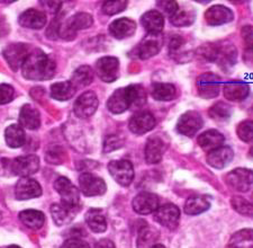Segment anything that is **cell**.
I'll list each match as a JSON object with an SVG mask.
<instances>
[{
	"label": "cell",
	"instance_id": "c3c4849f",
	"mask_svg": "<svg viewBox=\"0 0 253 248\" xmlns=\"http://www.w3.org/2000/svg\"><path fill=\"white\" fill-rule=\"evenodd\" d=\"M63 150L59 146H54L51 149H48V151L46 152V160L50 162H53V164H59L63 160Z\"/></svg>",
	"mask_w": 253,
	"mask_h": 248
},
{
	"label": "cell",
	"instance_id": "8fae6325",
	"mask_svg": "<svg viewBox=\"0 0 253 248\" xmlns=\"http://www.w3.org/2000/svg\"><path fill=\"white\" fill-rule=\"evenodd\" d=\"M154 219L161 226L170 230H173L177 228L179 223L180 210H179L177 205L168 203V204H165L157 209L156 212H154Z\"/></svg>",
	"mask_w": 253,
	"mask_h": 248
},
{
	"label": "cell",
	"instance_id": "7dc6e473",
	"mask_svg": "<svg viewBox=\"0 0 253 248\" xmlns=\"http://www.w3.org/2000/svg\"><path fill=\"white\" fill-rule=\"evenodd\" d=\"M15 91L14 88L8 84L0 85V105L10 103L14 99Z\"/></svg>",
	"mask_w": 253,
	"mask_h": 248
},
{
	"label": "cell",
	"instance_id": "f546056e",
	"mask_svg": "<svg viewBox=\"0 0 253 248\" xmlns=\"http://www.w3.org/2000/svg\"><path fill=\"white\" fill-rule=\"evenodd\" d=\"M211 208V200L207 195H198L187 200L185 204V212L189 215H197L205 212Z\"/></svg>",
	"mask_w": 253,
	"mask_h": 248
},
{
	"label": "cell",
	"instance_id": "681fc988",
	"mask_svg": "<svg viewBox=\"0 0 253 248\" xmlns=\"http://www.w3.org/2000/svg\"><path fill=\"white\" fill-rule=\"evenodd\" d=\"M157 5L169 17L173 16L179 10V6L175 1H169V0H166V1H157Z\"/></svg>",
	"mask_w": 253,
	"mask_h": 248
},
{
	"label": "cell",
	"instance_id": "4fadbf2b",
	"mask_svg": "<svg viewBox=\"0 0 253 248\" xmlns=\"http://www.w3.org/2000/svg\"><path fill=\"white\" fill-rule=\"evenodd\" d=\"M203 127V119L199 113L195 111L186 112L182 114L177 123V130L186 137H194Z\"/></svg>",
	"mask_w": 253,
	"mask_h": 248
},
{
	"label": "cell",
	"instance_id": "b9f144b4",
	"mask_svg": "<svg viewBox=\"0 0 253 248\" xmlns=\"http://www.w3.org/2000/svg\"><path fill=\"white\" fill-rule=\"evenodd\" d=\"M231 204L233 209L242 215H247V217H253V204L246 198L241 197H234L232 198Z\"/></svg>",
	"mask_w": 253,
	"mask_h": 248
},
{
	"label": "cell",
	"instance_id": "e575fe53",
	"mask_svg": "<svg viewBox=\"0 0 253 248\" xmlns=\"http://www.w3.org/2000/svg\"><path fill=\"white\" fill-rule=\"evenodd\" d=\"M76 87L71 81H61L52 85L51 96L56 100H68L73 97Z\"/></svg>",
	"mask_w": 253,
	"mask_h": 248
},
{
	"label": "cell",
	"instance_id": "f907efd6",
	"mask_svg": "<svg viewBox=\"0 0 253 248\" xmlns=\"http://www.w3.org/2000/svg\"><path fill=\"white\" fill-rule=\"evenodd\" d=\"M241 36L248 48L253 47V25H247L241 30Z\"/></svg>",
	"mask_w": 253,
	"mask_h": 248
},
{
	"label": "cell",
	"instance_id": "74e56055",
	"mask_svg": "<svg viewBox=\"0 0 253 248\" xmlns=\"http://www.w3.org/2000/svg\"><path fill=\"white\" fill-rule=\"evenodd\" d=\"M159 237V233L153 228H150L148 225L143 227L138 231L137 238V248H152L154 245H157L156 242Z\"/></svg>",
	"mask_w": 253,
	"mask_h": 248
},
{
	"label": "cell",
	"instance_id": "db71d44e",
	"mask_svg": "<svg viewBox=\"0 0 253 248\" xmlns=\"http://www.w3.org/2000/svg\"><path fill=\"white\" fill-rule=\"evenodd\" d=\"M46 5H43L46 9L50 11L52 14H56L59 11V8L61 7V2L60 1H43Z\"/></svg>",
	"mask_w": 253,
	"mask_h": 248
},
{
	"label": "cell",
	"instance_id": "4316f807",
	"mask_svg": "<svg viewBox=\"0 0 253 248\" xmlns=\"http://www.w3.org/2000/svg\"><path fill=\"white\" fill-rule=\"evenodd\" d=\"M224 136L216 130H208L202 133L198 137V145L205 150V151H211V150L222 147L224 142Z\"/></svg>",
	"mask_w": 253,
	"mask_h": 248
},
{
	"label": "cell",
	"instance_id": "11a10c76",
	"mask_svg": "<svg viewBox=\"0 0 253 248\" xmlns=\"http://www.w3.org/2000/svg\"><path fill=\"white\" fill-rule=\"evenodd\" d=\"M95 248H115V245H114V243L112 241H109V239H101V241L98 242L96 244Z\"/></svg>",
	"mask_w": 253,
	"mask_h": 248
},
{
	"label": "cell",
	"instance_id": "e0dca14e",
	"mask_svg": "<svg viewBox=\"0 0 253 248\" xmlns=\"http://www.w3.org/2000/svg\"><path fill=\"white\" fill-rule=\"evenodd\" d=\"M234 14L230 8L223 5H215L211 6L210 9L206 10L205 19L208 25L218 26L224 25L233 20Z\"/></svg>",
	"mask_w": 253,
	"mask_h": 248
},
{
	"label": "cell",
	"instance_id": "f35d334b",
	"mask_svg": "<svg viewBox=\"0 0 253 248\" xmlns=\"http://www.w3.org/2000/svg\"><path fill=\"white\" fill-rule=\"evenodd\" d=\"M208 114L216 122H225L232 115V107L224 101H218L210 108Z\"/></svg>",
	"mask_w": 253,
	"mask_h": 248
},
{
	"label": "cell",
	"instance_id": "ba28073f",
	"mask_svg": "<svg viewBox=\"0 0 253 248\" xmlns=\"http://www.w3.org/2000/svg\"><path fill=\"white\" fill-rule=\"evenodd\" d=\"M221 78L211 72H206L198 77L197 88L199 96L203 99H214L221 91Z\"/></svg>",
	"mask_w": 253,
	"mask_h": 248
},
{
	"label": "cell",
	"instance_id": "d6a6232c",
	"mask_svg": "<svg viewBox=\"0 0 253 248\" xmlns=\"http://www.w3.org/2000/svg\"><path fill=\"white\" fill-rule=\"evenodd\" d=\"M225 248H253V229H242L235 233Z\"/></svg>",
	"mask_w": 253,
	"mask_h": 248
},
{
	"label": "cell",
	"instance_id": "83f0119b",
	"mask_svg": "<svg viewBox=\"0 0 253 248\" xmlns=\"http://www.w3.org/2000/svg\"><path fill=\"white\" fill-rule=\"evenodd\" d=\"M236 55H238V52H236V49L232 46V44L221 43L217 59H216V63H217L223 70L226 71L227 69L234 66L236 61Z\"/></svg>",
	"mask_w": 253,
	"mask_h": 248
},
{
	"label": "cell",
	"instance_id": "d6986e66",
	"mask_svg": "<svg viewBox=\"0 0 253 248\" xmlns=\"http://www.w3.org/2000/svg\"><path fill=\"white\" fill-rule=\"evenodd\" d=\"M107 107L114 114H121L130 108V99L128 88H120L114 92L107 101Z\"/></svg>",
	"mask_w": 253,
	"mask_h": 248
},
{
	"label": "cell",
	"instance_id": "7c38bea8",
	"mask_svg": "<svg viewBox=\"0 0 253 248\" xmlns=\"http://www.w3.org/2000/svg\"><path fill=\"white\" fill-rule=\"evenodd\" d=\"M98 107V97L93 92H85L80 95L73 105L76 115L81 119H87L95 114Z\"/></svg>",
	"mask_w": 253,
	"mask_h": 248
},
{
	"label": "cell",
	"instance_id": "603a6c76",
	"mask_svg": "<svg viewBox=\"0 0 253 248\" xmlns=\"http://www.w3.org/2000/svg\"><path fill=\"white\" fill-rule=\"evenodd\" d=\"M141 23L149 34L160 35L165 27V17L158 10H149L142 16Z\"/></svg>",
	"mask_w": 253,
	"mask_h": 248
},
{
	"label": "cell",
	"instance_id": "7a4b0ae2",
	"mask_svg": "<svg viewBox=\"0 0 253 248\" xmlns=\"http://www.w3.org/2000/svg\"><path fill=\"white\" fill-rule=\"evenodd\" d=\"M92 23L93 18L90 14L78 13L69 17L64 24L60 26L59 34L63 40L72 41L77 36V32L90 27Z\"/></svg>",
	"mask_w": 253,
	"mask_h": 248
},
{
	"label": "cell",
	"instance_id": "9a60e30c",
	"mask_svg": "<svg viewBox=\"0 0 253 248\" xmlns=\"http://www.w3.org/2000/svg\"><path fill=\"white\" fill-rule=\"evenodd\" d=\"M42 194V188L39 182L30 177H23L17 182L15 188V197L17 200H30L39 198Z\"/></svg>",
	"mask_w": 253,
	"mask_h": 248
},
{
	"label": "cell",
	"instance_id": "44dd1931",
	"mask_svg": "<svg viewBox=\"0 0 253 248\" xmlns=\"http://www.w3.org/2000/svg\"><path fill=\"white\" fill-rule=\"evenodd\" d=\"M136 31V23L129 18H120L114 20L109 25V33L114 38L118 40H123L130 38Z\"/></svg>",
	"mask_w": 253,
	"mask_h": 248
},
{
	"label": "cell",
	"instance_id": "816d5d0a",
	"mask_svg": "<svg viewBox=\"0 0 253 248\" xmlns=\"http://www.w3.org/2000/svg\"><path fill=\"white\" fill-rule=\"evenodd\" d=\"M61 248H90V246L84 241H81V239L70 238L63 243Z\"/></svg>",
	"mask_w": 253,
	"mask_h": 248
},
{
	"label": "cell",
	"instance_id": "bcb514c9",
	"mask_svg": "<svg viewBox=\"0 0 253 248\" xmlns=\"http://www.w3.org/2000/svg\"><path fill=\"white\" fill-rule=\"evenodd\" d=\"M123 145H124V140H122L118 136L113 134V136H109L105 139L104 151L105 152L114 151V150L121 148Z\"/></svg>",
	"mask_w": 253,
	"mask_h": 248
},
{
	"label": "cell",
	"instance_id": "9c48e42d",
	"mask_svg": "<svg viewBox=\"0 0 253 248\" xmlns=\"http://www.w3.org/2000/svg\"><path fill=\"white\" fill-rule=\"evenodd\" d=\"M96 72L105 83H113L120 74V61L115 56H104L97 61Z\"/></svg>",
	"mask_w": 253,
	"mask_h": 248
},
{
	"label": "cell",
	"instance_id": "94428289",
	"mask_svg": "<svg viewBox=\"0 0 253 248\" xmlns=\"http://www.w3.org/2000/svg\"><path fill=\"white\" fill-rule=\"evenodd\" d=\"M250 116L253 119V106H252L251 109H250Z\"/></svg>",
	"mask_w": 253,
	"mask_h": 248
},
{
	"label": "cell",
	"instance_id": "60d3db41",
	"mask_svg": "<svg viewBox=\"0 0 253 248\" xmlns=\"http://www.w3.org/2000/svg\"><path fill=\"white\" fill-rule=\"evenodd\" d=\"M196 15L194 11L190 9H182L178 10L173 16L170 17V22L172 25L178 27H185L189 26L195 22Z\"/></svg>",
	"mask_w": 253,
	"mask_h": 248
},
{
	"label": "cell",
	"instance_id": "8992f818",
	"mask_svg": "<svg viewBox=\"0 0 253 248\" xmlns=\"http://www.w3.org/2000/svg\"><path fill=\"white\" fill-rule=\"evenodd\" d=\"M40 168V159L35 154L17 157L13 161H10L9 169L14 175L23 177H28L35 174Z\"/></svg>",
	"mask_w": 253,
	"mask_h": 248
},
{
	"label": "cell",
	"instance_id": "277c9868",
	"mask_svg": "<svg viewBox=\"0 0 253 248\" xmlns=\"http://www.w3.org/2000/svg\"><path fill=\"white\" fill-rule=\"evenodd\" d=\"M31 50L27 44L24 43H11L5 48L2 54L5 56L7 63L14 71H17L25 63L27 56L30 55Z\"/></svg>",
	"mask_w": 253,
	"mask_h": 248
},
{
	"label": "cell",
	"instance_id": "d4e9b609",
	"mask_svg": "<svg viewBox=\"0 0 253 248\" xmlns=\"http://www.w3.org/2000/svg\"><path fill=\"white\" fill-rule=\"evenodd\" d=\"M19 123L28 130H36L41 125V116L38 109L30 104H25L20 108Z\"/></svg>",
	"mask_w": 253,
	"mask_h": 248
},
{
	"label": "cell",
	"instance_id": "4dcf8cb0",
	"mask_svg": "<svg viewBox=\"0 0 253 248\" xmlns=\"http://www.w3.org/2000/svg\"><path fill=\"white\" fill-rule=\"evenodd\" d=\"M6 144L10 148L23 147L26 142V134L19 124H11L5 131Z\"/></svg>",
	"mask_w": 253,
	"mask_h": 248
},
{
	"label": "cell",
	"instance_id": "8d00e7d4",
	"mask_svg": "<svg viewBox=\"0 0 253 248\" xmlns=\"http://www.w3.org/2000/svg\"><path fill=\"white\" fill-rule=\"evenodd\" d=\"M152 96L154 99L166 101L175 97V87L172 84L158 83L152 86Z\"/></svg>",
	"mask_w": 253,
	"mask_h": 248
},
{
	"label": "cell",
	"instance_id": "f6af8a7d",
	"mask_svg": "<svg viewBox=\"0 0 253 248\" xmlns=\"http://www.w3.org/2000/svg\"><path fill=\"white\" fill-rule=\"evenodd\" d=\"M126 0H117V1H105L103 5V11L106 15H116L121 11H123L127 7Z\"/></svg>",
	"mask_w": 253,
	"mask_h": 248
},
{
	"label": "cell",
	"instance_id": "91938a15",
	"mask_svg": "<svg viewBox=\"0 0 253 248\" xmlns=\"http://www.w3.org/2000/svg\"><path fill=\"white\" fill-rule=\"evenodd\" d=\"M8 248H22V247H19L17 245H11V246H9Z\"/></svg>",
	"mask_w": 253,
	"mask_h": 248
},
{
	"label": "cell",
	"instance_id": "ab89813d",
	"mask_svg": "<svg viewBox=\"0 0 253 248\" xmlns=\"http://www.w3.org/2000/svg\"><path fill=\"white\" fill-rule=\"evenodd\" d=\"M128 88L129 99H130V108H140L146 103V92L141 85H130Z\"/></svg>",
	"mask_w": 253,
	"mask_h": 248
},
{
	"label": "cell",
	"instance_id": "5b68a950",
	"mask_svg": "<svg viewBox=\"0 0 253 248\" xmlns=\"http://www.w3.org/2000/svg\"><path fill=\"white\" fill-rule=\"evenodd\" d=\"M225 182L238 192H247L253 185V172L247 168H236L226 174Z\"/></svg>",
	"mask_w": 253,
	"mask_h": 248
},
{
	"label": "cell",
	"instance_id": "6f0895ef",
	"mask_svg": "<svg viewBox=\"0 0 253 248\" xmlns=\"http://www.w3.org/2000/svg\"><path fill=\"white\" fill-rule=\"evenodd\" d=\"M152 248H166V247L161 245V244H157V245H154Z\"/></svg>",
	"mask_w": 253,
	"mask_h": 248
},
{
	"label": "cell",
	"instance_id": "680465c9",
	"mask_svg": "<svg viewBox=\"0 0 253 248\" xmlns=\"http://www.w3.org/2000/svg\"><path fill=\"white\" fill-rule=\"evenodd\" d=\"M249 156H250L253 159V147L250 149V151H249Z\"/></svg>",
	"mask_w": 253,
	"mask_h": 248
},
{
	"label": "cell",
	"instance_id": "d590c367",
	"mask_svg": "<svg viewBox=\"0 0 253 248\" xmlns=\"http://www.w3.org/2000/svg\"><path fill=\"white\" fill-rule=\"evenodd\" d=\"M93 80V71L89 66H81L73 72L71 83L75 87H84L90 85Z\"/></svg>",
	"mask_w": 253,
	"mask_h": 248
},
{
	"label": "cell",
	"instance_id": "ac0fdd59",
	"mask_svg": "<svg viewBox=\"0 0 253 248\" xmlns=\"http://www.w3.org/2000/svg\"><path fill=\"white\" fill-rule=\"evenodd\" d=\"M132 204L135 212L140 214H150L156 212L159 208V198L153 193L143 192L134 198Z\"/></svg>",
	"mask_w": 253,
	"mask_h": 248
},
{
	"label": "cell",
	"instance_id": "7402d4cb",
	"mask_svg": "<svg viewBox=\"0 0 253 248\" xmlns=\"http://www.w3.org/2000/svg\"><path fill=\"white\" fill-rule=\"evenodd\" d=\"M234 152L230 147H219L210 151L207 156V162L211 167L222 169L233 160Z\"/></svg>",
	"mask_w": 253,
	"mask_h": 248
},
{
	"label": "cell",
	"instance_id": "cb8c5ba5",
	"mask_svg": "<svg viewBox=\"0 0 253 248\" xmlns=\"http://www.w3.org/2000/svg\"><path fill=\"white\" fill-rule=\"evenodd\" d=\"M19 24L23 27L33 28V30H40L45 26L46 15L43 11L36 9H28L19 16Z\"/></svg>",
	"mask_w": 253,
	"mask_h": 248
},
{
	"label": "cell",
	"instance_id": "484cf974",
	"mask_svg": "<svg viewBox=\"0 0 253 248\" xmlns=\"http://www.w3.org/2000/svg\"><path fill=\"white\" fill-rule=\"evenodd\" d=\"M249 93H250V87L248 84L242 83V81H232V83H228L224 86V96L232 101L246 99Z\"/></svg>",
	"mask_w": 253,
	"mask_h": 248
},
{
	"label": "cell",
	"instance_id": "ffe728a7",
	"mask_svg": "<svg viewBox=\"0 0 253 248\" xmlns=\"http://www.w3.org/2000/svg\"><path fill=\"white\" fill-rule=\"evenodd\" d=\"M166 151V145L161 138L157 136L150 137L145 145V160L149 164H158L160 162L163 153Z\"/></svg>",
	"mask_w": 253,
	"mask_h": 248
},
{
	"label": "cell",
	"instance_id": "7bdbcfd3",
	"mask_svg": "<svg viewBox=\"0 0 253 248\" xmlns=\"http://www.w3.org/2000/svg\"><path fill=\"white\" fill-rule=\"evenodd\" d=\"M219 47H221V43L204 44L203 47L199 48L198 54L201 55L203 59H205L206 61L216 62V59H217V55L219 52Z\"/></svg>",
	"mask_w": 253,
	"mask_h": 248
},
{
	"label": "cell",
	"instance_id": "52a82bcc",
	"mask_svg": "<svg viewBox=\"0 0 253 248\" xmlns=\"http://www.w3.org/2000/svg\"><path fill=\"white\" fill-rule=\"evenodd\" d=\"M112 177L122 186H128L133 182L134 168L128 160H113L108 164Z\"/></svg>",
	"mask_w": 253,
	"mask_h": 248
},
{
	"label": "cell",
	"instance_id": "30bf717a",
	"mask_svg": "<svg viewBox=\"0 0 253 248\" xmlns=\"http://www.w3.org/2000/svg\"><path fill=\"white\" fill-rule=\"evenodd\" d=\"M80 190L85 197H98L105 194L107 186L104 180L90 173H84L79 177Z\"/></svg>",
	"mask_w": 253,
	"mask_h": 248
},
{
	"label": "cell",
	"instance_id": "5bb4252c",
	"mask_svg": "<svg viewBox=\"0 0 253 248\" xmlns=\"http://www.w3.org/2000/svg\"><path fill=\"white\" fill-rule=\"evenodd\" d=\"M157 121L151 113L149 112H138L135 113L128 122V128L130 132L137 136H142L146 132H149L156 127Z\"/></svg>",
	"mask_w": 253,
	"mask_h": 248
},
{
	"label": "cell",
	"instance_id": "f1b7e54d",
	"mask_svg": "<svg viewBox=\"0 0 253 248\" xmlns=\"http://www.w3.org/2000/svg\"><path fill=\"white\" fill-rule=\"evenodd\" d=\"M18 218L23 225L34 230L42 228L44 222H45V215L38 210H24L19 213Z\"/></svg>",
	"mask_w": 253,
	"mask_h": 248
},
{
	"label": "cell",
	"instance_id": "9f6ffc18",
	"mask_svg": "<svg viewBox=\"0 0 253 248\" xmlns=\"http://www.w3.org/2000/svg\"><path fill=\"white\" fill-rule=\"evenodd\" d=\"M8 32H9V26H8V24L6 22L0 20V38L6 36L8 34Z\"/></svg>",
	"mask_w": 253,
	"mask_h": 248
},
{
	"label": "cell",
	"instance_id": "1f68e13d",
	"mask_svg": "<svg viewBox=\"0 0 253 248\" xmlns=\"http://www.w3.org/2000/svg\"><path fill=\"white\" fill-rule=\"evenodd\" d=\"M51 214L55 225L63 226L71 222L73 217L76 215V209H71L65 206L62 203H54L51 205Z\"/></svg>",
	"mask_w": 253,
	"mask_h": 248
},
{
	"label": "cell",
	"instance_id": "2e32d148",
	"mask_svg": "<svg viewBox=\"0 0 253 248\" xmlns=\"http://www.w3.org/2000/svg\"><path fill=\"white\" fill-rule=\"evenodd\" d=\"M162 46L161 38L159 35H152L149 34L148 38H145L142 42L138 44L134 50V53L138 59L146 60L150 59L158 54V52L160 51Z\"/></svg>",
	"mask_w": 253,
	"mask_h": 248
},
{
	"label": "cell",
	"instance_id": "836d02e7",
	"mask_svg": "<svg viewBox=\"0 0 253 248\" xmlns=\"http://www.w3.org/2000/svg\"><path fill=\"white\" fill-rule=\"evenodd\" d=\"M103 211L99 209H91L85 214V221L93 233H104L107 229V222H106L105 215L101 213Z\"/></svg>",
	"mask_w": 253,
	"mask_h": 248
},
{
	"label": "cell",
	"instance_id": "3957f363",
	"mask_svg": "<svg viewBox=\"0 0 253 248\" xmlns=\"http://www.w3.org/2000/svg\"><path fill=\"white\" fill-rule=\"evenodd\" d=\"M54 189L60 194L61 202L65 206L76 209L79 205L80 194L78 189L67 177H59L54 183Z\"/></svg>",
	"mask_w": 253,
	"mask_h": 248
},
{
	"label": "cell",
	"instance_id": "f5cc1de1",
	"mask_svg": "<svg viewBox=\"0 0 253 248\" xmlns=\"http://www.w3.org/2000/svg\"><path fill=\"white\" fill-rule=\"evenodd\" d=\"M243 60L249 68L253 69V47L246 49L243 53Z\"/></svg>",
	"mask_w": 253,
	"mask_h": 248
},
{
	"label": "cell",
	"instance_id": "6da1fadb",
	"mask_svg": "<svg viewBox=\"0 0 253 248\" xmlns=\"http://www.w3.org/2000/svg\"><path fill=\"white\" fill-rule=\"evenodd\" d=\"M56 64L50 56L40 49L31 51L22 67V74L26 79L48 80L54 77Z\"/></svg>",
	"mask_w": 253,
	"mask_h": 248
},
{
	"label": "cell",
	"instance_id": "ee69618b",
	"mask_svg": "<svg viewBox=\"0 0 253 248\" xmlns=\"http://www.w3.org/2000/svg\"><path fill=\"white\" fill-rule=\"evenodd\" d=\"M236 133L244 142H253V121H243L236 128Z\"/></svg>",
	"mask_w": 253,
	"mask_h": 248
}]
</instances>
